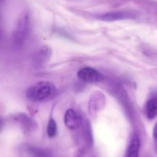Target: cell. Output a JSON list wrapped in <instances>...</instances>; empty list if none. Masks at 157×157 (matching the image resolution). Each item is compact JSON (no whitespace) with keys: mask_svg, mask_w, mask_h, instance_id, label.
Segmentation results:
<instances>
[{"mask_svg":"<svg viewBox=\"0 0 157 157\" xmlns=\"http://www.w3.org/2000/svg\"><path fill=\"white\" fill-rule=\"evenodd\" d=\"M56 93V87L54 84L49 81H39L28 88L26 95L32 101L44 102L52 99Z\"/></svg>","mask_w":157,"mask_h":157,"instance_id":"1","label":"cell"},{"mask_svg":"<svg viewBox=\"0 0 157 157\" xmlns=\"http://www.w3.org/2000/svg\"><path fill=\"white\" fill-rule=\"evenodd\" d=\"M29 33V18L27 13H23L17 22L16 29L12 35L14 44L16 46L22 45L27 39Z\"/></svg>","mask_w":157,"mask_h":157,"instance_id":"2","label":"cell"},{"mask_svg":"<svg viewBox=\"0 0 157 157\" xmlns=\"http://www.w3.org/2000/svg\"><path fill=\"white\" fill-rule=\"evenodd\" d=\"M78 77L81 81L87 83H98L104 78V76L98 71L90 67L80 69L78 72Z\"/></svg>","mask_w":157,"mask_h":157,"instance_id":"3","label":"cell"},{"mask_svg":"<svg viewBox=\"0 0 157 157\" xmlns=\"http://www.w3.org/2000/svg\"><path fill=\"white\" fill-rule=\"evenodd\" d=\"M105 97L100 91H95L92 94L89 101V111L90 113H95L100 110L104 105Z\"/></svg>","mask_w":157,"mask_h":157,"instance_id":"4","label":"cell"},{"mask_svg":"<svg viewBox=\"0 0 157 157\" xmlns=\"http://www.w3.org/2000/svg\"><path fill=\"white\" fill-rule=\"evenodd\" d=\"M64 124L70 130H76L81 124V120L79 115L72 109H68L64 114Z\"/></svg>","mask_w":157,"mask_h":157,"instance_id":"5","label":"cell"},{"mask_svg":"<svg viewBox=\"0 0 157 157\" xmlns=\"http://www.w3.org/2000/svg\"><path fill=\"white\" fill-rule=\"evenodd\" d=\"M133 15L130 12H124V11H117V12H110L107 13L101 14L98 15L97 18L106 21H113L117 20H124L127 18H132Z\"/></svg>","mask_w":157,"mask_h":157,"instance_id":"6","label":"cell"},{"mask_svg":"<svg viewBox=\"0 0 157 157\" xmlns=\"http://www.w3.org/2000/svg\"><path fill=\"white\" fill-rule=\"evenodd\" d=\"M52 56V49L48 46H43L38 50L35 57V65L41 67L48 62Z\"/></svg>","mask_w":157,"mask_h":157,"instance_id":"7","label":"cell"},{"mask_svg":"<svg viewBox=\"0 0 157 157\" xmlns=\"http://www.w3.org/2000/svg\"><path fill=\"white\" fill-rule=\"evenodd\" d=\"M17 122L19 124L20 127H21L24 132H30L31 130H33L35 128L34 125H35V123L33 121H32L30 117L27 116L25 114H20L16 116L15 117Z\"/></svg>","mask_w":157,"mask_h":157,"instance_id":"8","label":"cell"},{"mask_svg":"<svg viewBox=\"0 0 157 157\" xmlns=\"http://www.w3.org/2000/svg\"><path fill=\"white\" fill-rule=\"evenodd\" d=\"M140 147V140L139 136L135 135L130 141L126 157H139Z\"/></svg>","mask_w":157,"mask_h":157,"instance_id":"9","label":"cell"},{"mask_svg":"<svg viewBox=\"0 0 157 157\" xmlns=\"http://www.w3.org/2000/svg\"><path fill=\"white\" fill-rule=\"evenodd\" d=\"M147 116L150 120L154 119L157 115V98H150L147 103L146 107Z\"/></svg>","mask_w":157,"mask_h":157,"instance_id":"10","label":"cell"},{"mask_svg":"<svg viewBox=\"0 0 157 157\" xmlns=\"http://www.w3.org/2000/svg\"><path fill=\"white\" fill-rule=\"evenodd\" d=\"M57 133H58V127H57L56 122L54 119L51 118L48 121V124L47 127V133L48 136L50 138L54 137L56 136Z\"/></svg>","mask_w":157,"mask_h":157,"instance_id":"11","label":"cell"},{"mask_svg":"<svg viewBox=\"0 0 157 157\" xmlns=\"http://www.w3.org/2000/svg\"><path fill=\"white\" fill-rule=\"evenodd\" d=\"M29 152L32 153L34 157H49V154L47 151L42 149L36 148V147H31Z\"/></svg>","mask_w":157,"mask_h":157,"instance_id":"12","label":"cell"},{"mask_svg":"<svg viewBox=\"0 0 157 157\" xmlns=\"http://www.w3.org/2000/svg\"><path fill=\"white\" fill-rule=\"evenodd\" d=\"M153 137L157 140V123L156 125L154 126V128H153Z\"/></svg>","mask_w":157,"mask_h":157,"instance_id":"13","label":"cell"},{"mask_svg":"<svg viewBox=\"0 0 157 157\" xmlns=\"http://www.w3.org/2000/svg\"><path fill=\"white\" fill-rule=\"evenodd\" d=\"M2 125H3V121H2V118L0 117V129L2 127Z\"/></svg>","mask_w":157,"mask_h":157,"instance_id":"14","label":"cell"}]
</instances>
